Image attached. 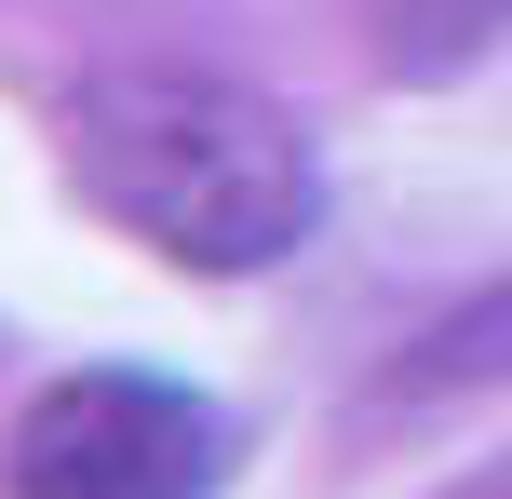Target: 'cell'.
Segmentation results:
<instances>
[{
  "label": "cell",
  "instance_id": "2",
  "mask_svg": "<svg viewBox=\"0 0 512 499\" xmlns=\"http://www.w3.org/2000/svg\"><path fill=\"white\" fill-rule=\"evenodd\" d=\"M230 419L149 365H81L14 419V499H216Z\"/></svg>",
  "mask_w": 512,
  "mask_h": 499
},
{
  "label": "cell",
  "instance_id": "1",
  "mask_svg": "<svg viewBox=\"0 0 512 499\" xmlns=\"http://www.w3.org/2000/svg\"><path fill=\"white\" fill-rule=\"evenodd\" d=\"M54 149L122 243H149L162 270H203V284L283 270L324 230V162H310L297 108L230 68H95Z\"/></svg>",
  "mask_w": 512,
  "mask_h": 499
},
{
  "label": "cell",
  "instance_id": "5",
  "mask_svg": "<svg viewBox=\"0 0 512 499\" xmlns=\"http://www.w3.org/2000/svg\"><path fill=\"white\" fill-rule=\"evenodd\" d=\"M432 499H512V459H472L459 486H432Z\"/></svg>",
  "mask_w": 512,
  "mask_h": 499
},
{
  "label": "cell",
  "instance_id": "4",
  "mask_svg": "<svg viewBox=\"0 0 512 499\" xmlns=\"http://www.w3.org/2000/svg\"><path fill=\"white\" fill-rule=\"evenodd\" d=\"M486 27H512V0H391V68H459Z\"/></svg>",
  "mask_w": 512,
  "mask_h": 499
},
{
  "label": "cell",
  "instance_id": "3",
  "mask_svg": "<svg viewBox=\"0 0 512 499\" xmlns=\"http://www.w3.org/2000/svg\"><path fill=\"white\" fill-rule=\"evenodd\" d=\"M486 378H512V284H486L472 311H445L432 338L391 365V405H445V392H486Z\"/></svg>",
  "mask_w": 512,
  "mask_h": 499
}]
</instances>
